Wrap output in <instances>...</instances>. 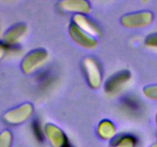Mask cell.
Masks as SVG:
<instances>
[{"instance_id":"30bf717a","label":"cell","mask_w":157,"mask_h":147,"mask_svg":"<svg viewBox=\"0 0 157 147\" xmlns=\"http://www.w3.org/2000/svg\"><path fill=\"white\" fill-rule=\"evenodd\" d=\"M73 23L76 24L80 29L90 36H99L101 32L98 26L89 19L85 15H75L73 17Z\"/></svg>"},{"instance_id":"7c38bea8","label":"cell","mask_w":157,"mask_h":147,"mask_svg":"<svg viewBox=\"0 0 157 147\" xmlns=\"http://www.w3.org/2000/svg\"><path fill=\"white\" fill-rule=\"evenodd\" d=\"M137 141L136 138L131 135H124L119 136L113 142L112 147H136Z\"/></svg>"},{"instance_id":"ba28073f","label":"cell","mask_w":157,"mask_h":147,"mask_svg":"<svg viewBox=\"0 0 157 147\" xmlns=\"http://www.w3.org/2000/svg\"><path fill=\"white\" fill-rule=\"evenodd\" d=\"M28 27L23 23H19L12 26L5 33L2 38V44L7 47H12L19 43L25 35Z\"/></svg>"},{"instance_id":"4fadbf2b","label":"cell","mask_w":157,"mask_h":147,"mask_svg":"<svg viewBox=\"0 0 157 147\" xmlns=\"http://www.w3.org/2000/svg\"><path fill=\"white\" fill-rule=\"evenodd\" d=\"M13 136L9 130H3L0 133V147H12Z\"/></svg>"},{"instance_id":"9a60e30c","label":"cell","mask_w":157,"mask_h":147,"mask_svg":"<svg viewBox=\"0 0 157 147\" xmlns=\"http://www.w3.org/2000/svg\"><path fill=\"white\" fill-rule=\"evenodd\" d=\"M145 44L148 47L157 48V33L148 35L145 39Z\"/></svg>"},{"instance_id":"ac0fdd59","label":"cell","mask_w":157,"mask_h":147,"mask_svg":"<svg viewBox=\"0 0 157 147\" xmlns=\"http://www.w3.org/2000/svg\"><path fill=\"white\" fill-rule=\"evenodd\" d=\"M151 147H157V143H156V144H154V145H152Z\"/></svg>"},{"instance_id":"5bb4252c","label":"cell","mask_w":157,"mask_h":147,"mask_svg":"<svg viewBox=\"0 0 157 147\" xmlns=\"http://www.w3.org/2000/svg\"><path fill=\"white\" fill-rule=\"evenodd\" d=\"M144 96L150 100H157V84L147 86L143 90Z\"/></svg>"},{"instance_id":"277c9868","label":"cell","mask_w":157,"mask_h":147,"mask_svg":"<svg viewBox=\"0 0 157 147\" xmlns=\"http://www.w3.org/2000/svg\"><path fill=\"white\" fill-rule=\"evenodd\" d=\"M83 69L90 87L93 89L100 88L102 84L103 76L98 61L92 58H86L83 61Z\"/></svg>"},{"instance_id":"9c48e42d","label":"cell","mask_w":157,"mask_h":147,"mask_svg":"<svg viewBox=\"0 0 157 147\" xmlns=\"http://www.w3.org/2000/svg\"><path fill=\"white\" fill-rule=\"evenodd\" d=\"M59 9L68 13L86 15L90 12V5L85 0H64L59 3Z\"/></svg>"},{"instance_id":"6da1fadb","label":"cell","mask_w":157,"mask_h":147,"mask_svg":"<svg viewBox=\"0 0 157 147\" xmlns=\"http://www.w3.org/2000/svg\"><path fill=\"white\" fill-rule=\"evenodd\" d=\"M48 58V53L44 48L34 49L28 53L21 61V67L26 74H30L42 66Z\"/></svg>"},{"instance_id":"3957f363","label":"cell","mask_w":157,"mask_h":147,"mask_svg":"<svg viewBox=\"0 0 157 147\" xmlns=\"http://www.w3.org/2000/svg\"><path fill=\"white\" fill-rule=\"evenodd\" d=\"M153 15L149 11L133 12L121 18V24L128 28H140L148 26L153 22Z\"/></svg>"},{"instance_id":"d6986e66","label":"cell","mask_w":157,"mask_h":147,"mask_svg":"<svg viewBox=\"0 0 157 147\" xmlns=\"http://www.w3.org/2000/svg\"><path fill=\"white\" fill-rule=\"evenodd\" d=\"M156 128H157V113H156Z\"/></svg>"},{"instance_id":"8992f818","label":"cell","mask_w":157,"mask_h":147,"mask_svg":"<svg viewBox=\"0 0 157 147\" xmlns=\"http://www.w3.org/2000/svg\"><path fill=\"white\" fill-rule=\"evenodd\" d=\"M44 133L52 147H69V141L62 130L55 124L48 123L44 126Z\"/></svg>"},{"instance_id":"8fae6325","label":"cell","mask_w":157,"mask_h":147,"mask_svg":"<svg viewBox=\"0 0 157 147\" xmlns=\"http://www.w3.org/2000/svg\"><path fill=\"white\" fill-rule=\"evenodd\" d=\"M98 133L104 140H111L116 136V126L109 119H104L98 125Z\"/></svg>"},{"instance_id":"52a82bcc","label":"cell","mask_w":157,"mask_h":147,"mask_svg":"<svg viewBox=\"0 0 157 147\" xmlns=\"http://www.w3.org/2000/svg\"><path fill=\"white\" fill-rule=\"evenodd\" d=\"M69 35L75 43L87 49H93L98 45L96 38L87 35L73 22L69 25Z\"/></svg>"},{"instance_id":"2e32d148","label":"cell","mask_w":157,"mask_h":147,"mask_svg":"<svg viewBox=\"0 0 157 147\" xmlns=\"http://www.w3.org/2000/svg\"><path fill=\"white\" fill-rule=\"evenodd\" d=\"M37 122H35L33 126V129H34V132H35V134L36 135L37 139L41 140L42 139V136H41V128H40L39 125L38 123H36Z\"/></svg>"},{"instance_id":"7a4b0ae2","label":"cell","mask_w":157,"mask_h":147,"mask_svg":"<svg viewBox=\"0 0 157 147\" xmlns=\"http://www.w3.org/2000/svg\"><path fill=\"white\" fill-rule=\"evenodd\" d=\"M34 113L32 104L25 103L6 112L3 119L10 125H19L29 120Z\"/></svg>"},{"instance_id":"5b68a950","label":"cell","mask_w":157,"mask_h":147,"mask_svg":"<svg viewBox=\"0 0 157 147\" xmlns=\"http://www.w3.org/2000/svg\"><path fill=\"white\" fill-rule=\"evenodd\" d=\"M131 74L128 70L117 72L108 78L104 84V90L109 95H113L121 91L130 81Z\"/></svg>"},{"instance_id":"e0dca14e","label":"cell","mask_w":157,"mask_h":147,"mask_svg":"<svg viewBox=\"0 0 157 147\" xmlns=\"http://www.w3.org/2000/svg\"><path fill=\"white\" fill-rule=\"evenodd\" d=\"M6 52V47L3 44H0V60L4 57Z\"/></svg>"}]
</instances>
